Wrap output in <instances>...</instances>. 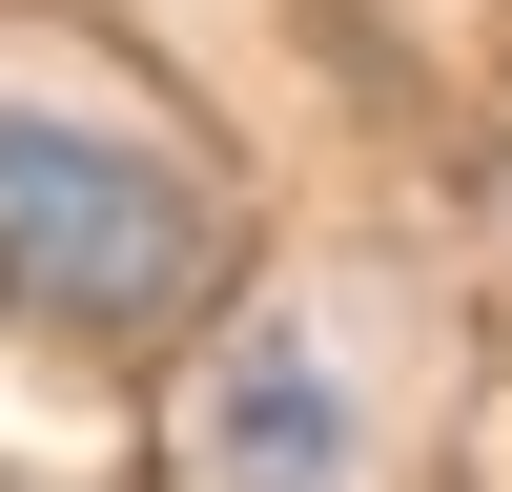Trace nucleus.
<instances>
[{"label":"nucleus","mask_w":512,"mask_h":492,"mask_svg":"<svg viewBox=\"0 0 512 492\" xmlns=\"http://www.w3.org/2000/svg\"><path fill=\"white\" fill-rule=\"evenodd\" d=\"M0 287L41 328H185L205 308V185L82 103H0Z\"/></svg>","instance_id":"f257e3e1"},{"label":"nucleus","mask_w":512,"mask_h":492,"mask_svg":"<svg viewBox=\"0 0 512 492\" xmlns=\"http://www.w3.org/2000/svg\"><path fill=\"white\" fill-rule=\"evenodd\" d=\"M205 492H349V390L308 328H246L205 369Z\"/></svg>","instance_id":"f03ea898"}]
</instances>
